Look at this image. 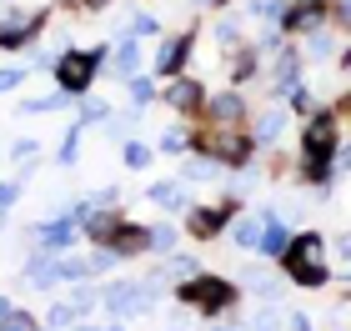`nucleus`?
Instances as JSON below:
<instances>
[{"instance_id": "obj_1", "label": "nucleus", "mask_w": 351, "mask_h": 331, "mask_svg": "<svg viewBox=\"0 0 351 331\" xmlns=\"http://www.w3.org/2000/svg\"><path fill=\"white\" fill-rule=\"evenodd\" d=\"M322 236H296V241H286V251H281V256H286V271H291L296 281H301V286H322V281H326V266H322Z\"/></svg>"}, {"instance_id": "obj_2", "label": "nucleus", "mask_w": 351, "mask_h": 331, "mask_svg": "<svg viewBox=\"0 0 351 331\" xmlns=\"http://www.w3.org/2000/svg\"><path fill=\"white\" fill-rule=\"evenodd\" d=\"M101 60H106V51H71V56L56 66V71H60V86H66L71 96H81V90L90 86V75H95Z\"/></svg>"}, {"instance_id": "obj_3", "label": "nucleus", "mask_w": 351, "mask_h": 331, "mask_svg": "<svg viewBox=\"0 0 351 331\" xmlns=\"http://www.w3.org/2000/svg\"><path fill=\"white\" fill-rule=\"evenodd\" d=\"M181 302L201 306V311H216V306L231 302V286H226V281H216V276H201V281H191V286H181Z\"/></svg>"}, {"instance_id": "obj_4", "label": "nucleus", "mask_w": 351, "mask_h": 331, "mask_svg": "<svg viewBox=\"0 0 351 331\" xmlns=\"http://www.w3.org/2000/svg\"><path fill=\"white\" fill-rule=\"evenodd\" d=\"M201 146L211 151V156H226V161H246V140L236 136L231 125H226V131H206V136H201Z\"/></svg>"}, {"instance_id": "obj_5", "label": "nucleus", "mask_w": 351, "mask_h": 331, "mask_svg": "<svg viewBox=\"0 0 351 331\" xmlns=\"http://www.w3.org/2000/svg\"><path fill=\"white\" fill-rule=\"evenodd\" d=\"M331 146H337V121H331V116H316V121L306 125V151L331 156Z\"/></svg>"}, {"instance_id": "obj_6", "label": "nucleus", "mask_w": 351, "mask_h": 331, "mask_svg": "<svg viewBox=\"0 0 351 331\" xmlns=\"http://www.w3.org/2000/svg\"><path fill=\"white\" fill-rule=\"evenodd\" d=\"M256 251H266V256H281V251H286V231H281V221H276V216H266V221H261Z\"/></svg>"}, {"instance_id": "obj_7", "label": "nucleus", "mask_w": 351, "mask_h": 331, "mask_svg": "<svg viewBox=\"0 0 351 331\" xmlns=\"http://www.w3.org/2000/svg\"><path fill=\"white\" fill-rule=\"evenodd\" d=\"M110 246H116V256H136V251H146L151 241H146V231H141V226H121L116 236H110Z\"/></svg>"}, {"instance_id": "obj_8", "label": "nucleus", "mask_w": 351, "mask_h": 331, "mask_svg": "<svg viewBox=\"0 0 351 331\" xmlns=\"http://www.w3.org/2000/svg\"><path fill=\"white\" fill-rule=\"evenodd\" d=\"M231 211H236V201H226V206H216V211H191V231H196V236H211Z\"/></svg>"}, {"instance_id": "obj_9", "label": "nucleus", "mask_w": 351, "mask_h": 331, "mask_svg": "<svg viewBox=\"0 0 351 331\" xmlns=\"http://www.w3.org/2000/svg\"><path fill=\"white\" fill-rule=\"evenodd\" d=\"M186 51H191V45H186L181 36H176V40H166V45H161V56H156V71H161V75H171V71H181V60H186Z\"/></svg>"}, {"instance_id": "obj_10", "label": "nucleus", "mask_w": 351, "mask_h": 331, "mask_svg": "<svg viewBox=\"0 0 351 331\" xmlns=\"http://www.w3.org/2000/svg\"><path fill=\"white\" fill-rule=\"evenodd\" d=\"M75 241V226H71V221H60V226H45L40 231V251H66Z\"/></svg>"}, {"instance_id": "obj_11", "label": "nucleus", "mask_w": 351, "mask_h": 331, "mask_svg": "<svg viewBox=\"0 0 351 331\" xmlns=\"http://www.w3.org/2000/svg\"><path fill=\"white\" fill-rule=\"evenodd\" d=\"M166 96H171V106H176V110H191V106L201 101V86H196V81H171Z\"/></svg>"}, {"instance_id": "obj_12", "label": "nucleus", "mask_w": 351, "mask_h": 331, "mask_svg": "<svg viewBox=\"0 0 351 331\" xmlns=\"http://www.w3.org/2000/svg\"><path fill=\"white\" fill-rule=\"evenodd\" d=\"M211 116H216L221 125L241 121V96H216V101H211Z\"/></svg>"}, {"instance_id": "obj_13", "label": "nucleus", "mask_w": 351, "mask_h": 331, "mask_svg": "<svg viewBox=\"0 0 351 331\" xmlns=\"http://www.w3.org/2000/svg\"><path fill=\"white\" fill-rule=\"evenodd\" d=\"M281 125H286V116H281V110H266V116H261V125H256V136H261V140H276V136H281Z\"/></svg>"}, {"instance_id": "obj_14", "label": "nucleus", "mask_w": 351, "mask_h": 331, "mask_svg": "<svg viewBox=\"0 0 351 331\" xmlns=\"http://www.w3.org/2000/svg\"><path fill=\"white\" fill-rule=\"evenodd\" d=\"M146 241H151V251H171V246H176V231H171V226H151Z\"/></svg>"}, {"instance_id": "obj_15", "label": "nucleus", "mask_w": 351, "mask_h": 331, "mask_svg": "<svg viewBox=\"0 0 351 331\" xmlns=\"http://www.w3.org/2000/svg\"><path fill=\"white\" fill-rule=\"evenodd\" d=\"M125 166H136V171H146L151 166V151L141 146V140H131V146H125Z\"/></svg>"}, {"instance_id": "obj_16", "label": "nucleus", "mask_w": 351, "mask_h": 331, "mask_svg": "<svg viewBox=\"0 0 351 331\" xmlns=\"http://www.w3.org/2000/svg\"><path fill=\"white\" fill-rule=\"evenodd\" d=\"M301 166H306V176H311V181H322V176H326V156H316V151L301 156Z\"/></svg>"}, {"instance_id": "obj_17", "label": "nucleus", "mask_w": 351, "mask_h": 331, "mask_svg": "<svg viewBox=\"0 0 351 331\" xmlns=\"http://www.w3.org/2000/svg\"><path fill=\"white\" fill-rule=\"evenodd\" d=\"M286 21H291V30H306V25H316V5L306 0V10H291Z\"/></svg>"}, {"instance_id": "obj_18", "label": "nucleus", "mask_w": 351, "mask_h": 331, "mask_svg": "<svg viewBox=\"0 0 351 331\" xmlns=\"http://www.w3.org/2000/svg\"><path fill=\"white\" fill-rule=\"evenodd\" d=\"M256 236H261V226H256V221H241V226H236V241H241V246H251V251H256Z\"/></svg>"}, {"instance_id": "obj_19", "label": "nucleus", "mask_w": 351, "mask_h": 331, "mask_svg": "<svg viewBox=\"0 0 351 331\" xmlns=\"http://www.w3.org/2000/svg\"><path fill=\"white\" fill-rule=\"evenodd\" d=\"M136 60H141V51H136L131 40H125L121 51H116V66H121V71H136Z\"/></svg>"}, {"instance_id": "obj_20", "label": "nucleus", "mask_w": 351, "mask_h": 331, "mask_svg": "<svg viewBox=\"0 0 351 331\" xmlns=\"http://www.w3.org/2000/svg\"><path fill=\"white\" fill-rule=\"evenodd\" d=\"M151 201H161V206H181V191H176V186H156Z\"/></svg>"}, {"instance_id": "obj_21", "label": "nucleus", "mask_w": 351, "mask_h": 331, "mask_svg": "<svg viewBox=\"0 0 351 331\" xmlns=\"http://www.w3.org/2000/svg\"><path fill=\"white\" fill-rule=\"evenodd\" d=\"M186 176H191V181H211V161H191Z\"/></svg>"}, {"instance_id": "obj_22", "label": "nucleus", "mask_w": 351, "mask_h": 331, "mask_svg": "<svg viewBox=\"0 0 351 331\" xmlns=\"http://www.w3.org/2000/svg\"><path fill=\"white\" fill-rule=\"evenodd\" d=\"M131 96H136V101H151V96H156V86L146 81V75H141V81H131Z\"/></svg>"}, {"instance_id": "obj_23", "label": "nucleus", "mask_w": 351, "mask_h": 331, "mask_svg": "<svg viewBox=\"0 0 351 331\" xmlns=\"http://www.w3.org/2000/svg\"><path fill=\"white\" fill-rule=\"evenodd\" d=\"M0 331H36V321H30V317H5Z\"/></svg>"}, {"instance_id": "obj_24", "label": "nucleus", "mask_w": 351, "mask_h": 331, "mask_svg": "<svg viewBox=\"0 0 351 331\" xmlns=\"http://www.w3.org/2000/svg\"><path fill=\"white\" fill-rule=\"evenodd\" d=\"M306 51H311V56H331V36H311Z\"/></svg>"}, {"instance_id": "obj_25", "label": "nucleus", "mask_w": 351, "mask_h": 331, "mask_svg": "<svg viewBox=\"0 0 351 331\" xmlns=\"http://www.w3.org/2000/svg\"><path fill=\"white\" fill-rule=\"evenodd\" d=\"M51 326H56V331H66V326H75V321H71V311H66V306H56V311H51Z\"/></svg>"}, {"instance_id": "obj_26", "label": "nucleus", "mask_w": 351, "mask_h": 331, "mask_svg": "<svg viewBox=\"0 0 351 331\" xmlns=\"http://www.w3.org/2000/svg\"><path fill=\"white\" fill-rule=\"evenodd\" d=\"M10 151H15V161H30V156H36V140H15Z\"/></svg>"}, {"instance_id": "obj_27", "label": "nucleus", "mask_w": 351, "mask_h": 331, "mask_svg": "<svg viewBox=\"0 0 351 331\" xmlns=\"http://www.w3.org/2000/svg\"><path fill=\"white\" fill-rule=\"evenodd\" d=\"M131 30H136V36H151V30H156V21H151V15H136V21H131Z\"/></svg>"}, {"instance_id": "obj_28", "label": "nucleus", "mask_w": 351, "mask_h": 331, "mask_svg": "<svg viewBox=\"0 0 351 331\" xmlns=\"http://www.w3.org/2000/svg\"><path fill=\"white\" fill-rule=\"evenodd\" d=\"M21 86V71H0V90H15Z\"/></svg>"}, {"instance_id": "obj_29", "label": "nucleus", "mask_w": 351, "mask_h": 331, "mask_svg": "<svg viewBox=\"0 0 351 331\" xmlns=\"http://www.w3.org/2000/svg\"><path fill=\"white\" fill-rule=\"evenodd\" d=\"M101 116H106V106H101V101H86V116H81V121H101Z\"/></svg>"}, {"instance_id": "obj_30", "label": "nucleus", "mask_w": 351, "mask_h": 331, "mask_svg": "<svg viewBox=\"0 0 351 331\" xmlns=\"http://www.w3.org/2000/svg\"><path fill=\"white\" fill-rule=\"evenodd\" d=\"M337 256H341V266H351V236H341V241H337Z\"/></svg>"}, {"instance_id": "obj_31", "label": "nucleus", "mask_w": 351, "mask_h": 331, "mask_svg": "<svg viewBox=\"0 0 351 331\" xmlns=\"http://www.w3.org/2000/svg\"><path fill=\"white\" fill-rule=\"evenodd\" d=\"M15 201V186H0V206H10Z\"/></svg>"}, {"instance_id": "obj_32", "label": "nucleus", "mask_w": 351, "mask_h": 331, "mask_svg": "<svg viewBox=\"0 0 351 331\" xmlns=\"http://www.w3.org/2000/svg\"><path fill=\"white\" fill-rule=\"evenodd\" d=\"M341 21H351V0H341Z\"/></svg>"}, {"instance_id": "obj_33", "label": "nucleus", "mask_w": 351, "mask_h": 331, "mask_svg": "<svg viewBox=\"0 0 351 331\" xmlns=\"http://www.w3.org/2000/svg\"><path fill=\"white\" fill-rule=\"evenodd\" d=\"M75 331H95V326H75Z\"/></svg>"}, {"instance_id": "obj_34", "label": "nucleus", "mask_w": 351, "mask_h": 331, "mask_svg": "<svg viewBox=\"0 0 351 331\" xmlns=\"http://www.w3.org/2000/svg\"><path fill=\"white\" fill-rule=\"evenodd\" d=\"M216 331H236V326H216Z\"/></svg>"}, {"instance_id": "obj_35", "label": "nucleus", "mask_w": 351, "mask_h": 331, "mask_svg": "<svg viewBox=\"0 0 351 331\" xmlns=\"http://www.w3.org/2000/svg\"><path fill=\"white\" fill-rule=\"evenodd\" d=\"M106 331H121V326H106Z\"/></svg>"}]
</instances>
